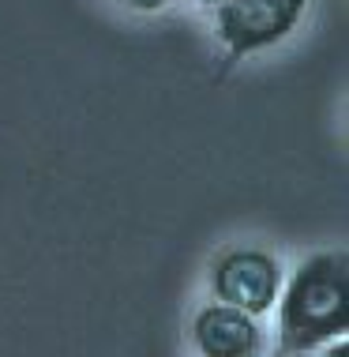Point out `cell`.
I'll list each match as a JSON object with an SVG mask.
<instances>
[{
  "label": "cell",
  "instance_id": "cell-1",
  "mask_svg": "<svg viewBox=\"0 0 349 357\" xmlns=\"http://www.w3.org/2000/svg\"><path fill=\"white\" fill-rule=\"evenodd\" d=\"M278 350L286 357L312 354L349 331V259L316 252L289 275L278 294Z\"/></svg>",
  "mask_w": 349,
  "mask_h": 357
},
{
  "label": "cell",
  "instance_id": "cell-2",
  "mask_svg": "<svg viewBox=\"0 0 349 357\" xmlns=\"http://www.w3.org/2000/svg\"><path fill=\"white\" fill-rule=\"evenodd\" d=\"M308 0H226L215 8V34L233 61L270 50L297 31Z\"/></svg>",
  "mask_w": 349,
  "mask_h": 357
},
{
  "label": "cell",
  "instance_id": "cell-3",
  "mask_svg": "<svg viewBox=\"0 0 349 357\" xmlns=\"http://www.w3.org/2000/svg\"><path fill=\"white\" fill-rule=\"evenodd\" d=\"M282 264H278L263 248H229L215 259L210 267V289H215V301L240 308V312L263 316L274 308L278 294H282Z\"/></svg>",
  "mask_w": 349,
  "mask_h": 357
},
{
  "label": "cell",
  "instance_id": "cell-4",
  "mask_svg": "<svg viewBox=\"0 0 349 357\" xmlns=\"http://www.w3.org/2000/svg\"><path fill=\"white\" fill-rule=\"evenodd\" d=\"M192 346L199 357H259L263 324L229 305H203L192 320Z\"/></svg>",
  "mask_w": 349,
  "mask_h": 357
},
{
  "label": "cell",
  "instance_id": "cell-5",
  "mask_svg": "<svg viewBox=\"0 0 349 357\" xmlns=\"http://www.w3.org/2000/svg\"><path fill=\"white\" fill-rule=\"evenodd\" d=\"M116 4L132 8V12H162V8L169 4V0H116Z\"/></svg>",
  "mask_w": 349,
  "mask_h": 357
},
{
  "label": "cell",
  "instance_id": "cell-6",
  "mask_svg": "<svg viewBox=\"0 0 349 357\" xmlns=\"http://www.w3.org/2000/svg\"><path fill=\"white\" fill-rule=\"evenodd\" d=\"M319 357H349V339H334V342L319 346Z\"/></svg>",
  "mask_w": 349,
  "mask_h": 357
},
{
  "label": "cell",
  "instance_id": "cell-7",
  "mask_svg": "<svg viewBox=\"0 0 349 357\" xmlns=\"http://www.w3.org/2000/svg\"><path fill=\"white\" fill-rule=\"evenodd\" d=\"M196 4H199V8H210V12H215V8H222L226 0H196Z\"/></svg>",
  "mask_w": 349,
  "mask_h": 357
}]
</instances>
